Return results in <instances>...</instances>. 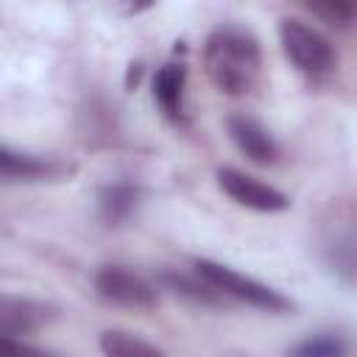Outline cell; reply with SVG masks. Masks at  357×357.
Masks as SVG:
<instances>
[{"label": "cell", "mask_w": 357, "mask_h": 357, "mask_svg": "<svg viewBox=\"0 0 357 357\" xmlns=\"http://www.w3.org/2000/svg\"><path fill=\"white\" fill-rule=\"evenodd\" d=\"M204 70L218 92L248 95L262 75V47L251 31L220 25L204 42Z\"/></svg>", "instance_id": "1"}, {"label": "cell", "mask_w": 357, "mask_h": 357, "mask_svg": "<svg viewBox=\"0 0 357 357\" xmlns=\"http://www.w3.org/2000/svg\"><path fill=\"white\" fill-rule=\"evenodd\" d=\"M279 42L296 73H301L310 81L326 78L337 64V53L329 45V39L296 17L279 20Z\"/></svg>", "instance_id": "2"}, {"label": "cell", "mask_w": 357, "mask_h": 357, "mask_svg": "<svg viewBox=\"0 0 357 357\" xmlns=\"http://www.w3.org/2000/svg\"><path fill=\"white\" fill-rule=\"evenodd\" d=\"M195 271L209 279L226 298H234V301H243V304H251L257 310H265V312H293L296 310V301L287 298L284 293L245 276V273H237L234 268L229 265H220V262H212V259H195Z\"/></svg>", "instance_id": "3"}, {"label": "cell", "mask_w": 357, "mask_h": 357, "mask_svg": "<svg viewBox=\"0 0 357 357\" xmlns=\"http://www.w3.org/2000/svg\"><path fill=\"white\" fill-rule=\"evenodd\" d=\"M95 293L114 304V307H126V310H153L156 307V290L153 284L123 268V265H103L95 273Z\"/></svg>", "instance_id": "4"}, {"label": "cell", "mask_w": 357, "mask_h": 357, "mask_svg": "<svg viewBox=\"0 0 357 357\" xmlns=\"http://www.w3.org/2000/svg\"><path fill=\"white\" fill-rule=\"evenodd\" d=\"M215 178H218V187L234 204H240L245 209H254V212H284L290 206V198L282 190H276V187H271V184H265V181H259V178H254V176H248V173H243L237 167H218Z\"/></svg>", "instance_id": "5"}, {"label": "cell", "mask_w": 357, "mask_h": 357, "mask_svg": "<svg viewBox=\"0 0 357 357\" xmlns=\"http://www.w3.org/2000/svg\"><path fill=\"white\" fill-rule=\"evenodd\" d=\"M75 173V165H67L53 156L22 153L8 145L0 148V176L6 181H56Z\"/></svg>", "instance_id": "6"}, {"label": "cell", "mask_w": 357, "mask_h": 357, "mask_svg": "<svg viewBox=\"0 0 357 357\" xmlns=\"http://www.w3.org/2000/svg\"><path fill=\"white\" fill-rule=\"evenodd\" d=\"M56 318V307L33 298L3 296L0 298V337L14 340L22 335H33Z\"/></svg>", "instance_id": "7"}, {"label": "cell", "mask_w": 357, "mask_h": 357, "mask_svg": "<svg viewBox=\"0 0 357 357\" xmlns=\"http://www.w3.org/2000/svg\"><path fill=\"white\" fill-rule=\"evenodd\" d=\"M226 131H229L231 142L237 145V151L245 153L251 162L273 165L279 159V145H276L273 134L251 114H231L226 120Z\"/></svg>", "instance_id": "8"}, {"label": "cell", "mask_w": 357, "mask_h": 357, "mask_svg": "<svg viewBox=\"0 0 357 357\" xmlns=\"http://www.w3.org/2000/svg\"><path fill=\"white\" fill-rule=\"evenodd\" d=\"M151 89H153V100H156V106H159V112L170 120V123H176V126H181L184 123V89H187V64L178 59H173V61H165L159 70H156V75H153V81H151Z\"/></svg>", "instance_id": "9"}, {"label": "cell", "mask_w": 357, "mask_h": 357, "mask_svg": "<svg viewBox=\"0 0 357 357\" xmlns=\"http://www.w3.org/2000/svg\"><path fill=\"white\" fill-rule=\"evenodd\" d=\"M162 284L167 290H173L176 296L192 301V304H201V307H223L229 298L209 282L204 279L198 271L195 276H187V273H176V271H165L162 273Z\"/></svg>", "instance_id": "10"}, {"label": "cell", "mask_w": 357, "mask_h": 357, "mask_svg": "<svg viewBox=\"0 0 357 357\" xmlns=\"http://www.w3.org/2000/svg\"><path fill=\"white\" fill-rule=\"evenodd\" d=\"M137 201H139V190L128 181H114L109 187L100 190L98 195V209H100V218L112 226L117 223H126L134 209H137Z\"/></svg>", "instance_id": "11"}, {"label": "cell", "mask_w": 357, "mask_h": 357, "mask_svg": "<svg viewBox=\"0 0 357 357\" xmlns=\"http://www.w3.org/2000/svg\"><path fill=\"white\" fill-rule=\"evenodd\" d=\"M301 6L329 28H349L357 22V0H301Z\"/></svg>", "instance_id": "12"}, {"label": "cell", "mask_w": 357, "mask_h": 357, "mask_svg": "<svg viewBox=\"0 0 357 357\" xmlns=\"http://www.w3.org/2000/svg\"><path fill=\"white\" fill-rule=\"evenodd\" d=\"M100 351L112 357H159L162 354L153 343H145L131 332H117V329L100 335Z\"/></svg>", "instance_id": "13"}, {"label": "cell", "mask_w": 357, "mask_h": 357, "mask_svg": "<svg viewBox=\"0 0 357 357\" xmlns=\"http://www.w3.org/2000/svg\"><path fill=\"white\" fill-rule=\"evenodd\" d=\"M290 351L298 354V357H340V354L349 351V346H346L337 335H326V332H321V335H315V337L301 340V343L293 346Z\"/></svg>", "instance_id": "14"}, {"label": "cell", "mask_w": 357, "mask_h": 357, "mask_svg": "<svg viewBox=\"0 0 357 357\" xmlns=\"http://www.w3.org/2000/svg\"><path fill=\"white\" fill-rule=\"evenodd\" d=\"M156 0H126V11L128 14H139V11H145V8H151Z\"/></svg>", "instance_id": "15"}]
</instances>
